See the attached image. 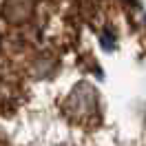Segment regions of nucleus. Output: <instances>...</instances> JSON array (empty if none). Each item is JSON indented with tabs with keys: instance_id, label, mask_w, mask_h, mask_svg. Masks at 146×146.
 <instances>
[{
	"instance_id": "f257e3e1",
	"label": "nucleus",
	"mask_w": 146,
	"mask_h": 146,
	"mask_svg": "<svg viewBox=\"0 0 146 146\" xmlns=\"http://www.w3.org/2000/svg\"><path fill=\"white\" fill-rule=\"evenodd\" d=\"M69 106H71L73 115H80V113L84 115V113L95 111V93L91 91V86H80V89L71 95Z\"/></svg>"
}]
</instances>
